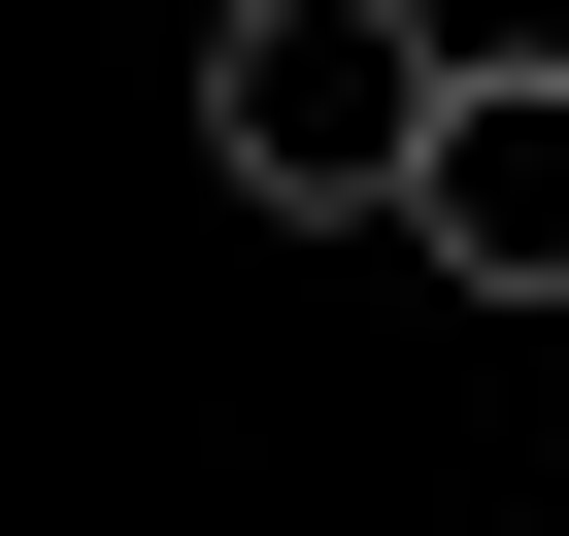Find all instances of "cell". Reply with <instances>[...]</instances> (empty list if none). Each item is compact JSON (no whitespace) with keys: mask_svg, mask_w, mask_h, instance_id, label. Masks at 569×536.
I'll return each instance as SVG.
<instances>
[{"mask_svg":"<svg viewBox=\"0 0 569 536\" xmlns=\"http://www.w3.org/2000/svg\"><path fill=\"white\" fill-rule=\"evenodd\" d=\"M402 268H469V302H569V68H436V135H402V201H369Z\"/></svg>","mask_w":569,"mask_h":536,"instance_id":"7a4b0ae2","label":"cell"},{"mask_svg":"<svg viewBox=\"0 0 569 536\" xmlns=\"http://www.w3.org/2000/svg\"><path fill=\"white\" fill-rule=\"evenodd\" d=\"M436 0H201V168L234 201H302V235H369L402 201V135H436Z\"/></svg>","mask_w":569,"mask_h":536,"instance_id":"6da1fadb","label":"cell"}]
</instances>
